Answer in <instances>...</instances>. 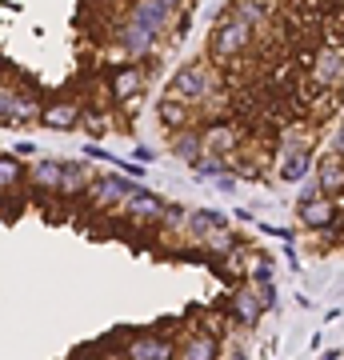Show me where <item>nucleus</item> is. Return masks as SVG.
<instances>
[{
    "instance_id": "obj_1",
    "label": "nucleus",
    "mask_w": 344,
    "mask_h": 360,
    "mask_svg": "<svg viewBox=\"0 0 344 360\" xmlns=\"http://www.w3.org/2000/svg\"><path fill=\"white\" fill-rule=\"evenodd\" d=\"M217 92H220V72L212 65H204V60H192V65H184L172 77L168 96H177L184 104H212Z\"/></svg>"
},
{
    "instance_id": "obj_2",
    "label": "nucleus",
    "mask_w": 344,
    "mask_h": 360,
    "mask_svg": "<svg viewBox=\"0 0 344 360\" xmlns=\"http://www.w3.org/2000/svg\"><path fill=\"white\" fill-rule=\"evenodd\" d=\"M253 28L244 25V20H236V16H220L217 20V28H212V40H208V44H212V56H217V60H236V56H244V52L253 49Z\"/></svg>"
},
{
    "instance_id": "obj_3",
    "label": "nucleus",
    "mask_w": 344,
    "mask_h": 360,
    "mask_svg": "<svg viewBox=\"0 0 344 360\" xmlns=\"http://www.w3.org/2000/svg\"><path fill=\"white\" fill-rule=\"evenodd\" d=\"M156 37H160V32H153V28L136 25L132 16H125L113 32V44L125 52V56H136V60H141V56H153L156 52Z\"/></svg>"
},
{
    "instance_id": "obj_4",
    "label": "nucleus",
    "mask_w": 344,
    "mask_h": 360,
    "mask_svg": "<svg viewBox=\"0 0 344 360\" xmlns=\"http://www.w3.org/2000/svg\"><path fill=\"white\" fill-rule=\"evenodd\" d=\"M128 193H132V180H128V176H108V172H96L92 184L84 188V196H89L92 205H101V208L125 205Z\"/></svg>"
},
{
    "instance_id": "obj_5",
    "label": "nucleus",
    "mask_w": 344,
    "mask_h": 360,
    "mask_svg": "<svg viewBox=\"0 0 344 360\" xmlns=\"http://www.w3.org/2000/svg\"><path fill=\"white\" fill-rule=\"evenodd\" d=\"M300 212V224L312 232H332V224H336V217H340V205H336V196H324L320 193L317 200H308V205L296 208Z\"/></svg>"
},
{
    "instance_id": "obj_6",
    "label": "nucleus",
    "mask_w": 344,
    "mask_h": 360,
    "mask_svg": "<svg viewBox=\"0 0 344 360\" xmlns=\"http://www.w3.org/2000/svg\"><path fill=\"white\" fill-rule=\"evenodd\" d=\"M312 84L317 89H336V84H344V49L340 44L320 49L317 65H312Z\"/></svg>"
},
{
    "instance_id": "obj_7",
    "label": "nucleus",
    "mask_w": 344,
    "mask_h": 360,
    "mask_svg": "<svg viewBox=\"0 0 344 360\" xmlns=\"http://www.w3.org/2000/svg\"><path fill=\"white\" fill-rule=\"evenodd\" d=\"M165 208H168V200L165 196H156V193H148V188H132L128 200H125V212L136 220V224H153V220H160L165 217Z\"/></svg>"
},
{
    "instance_id": "obj_8",
    "label": "nucleus",
    "mask_w": 344,
    "mask_h": 360,
    "mask_svg": "<svg viewBox=\"0 0 344 360\" xmlns=\"http://www.w3.org/2000/svg\"><path fill=\"white\" fill-rule=\"evenodd\" d=\"M80 116H84V108L77 101H56V104L40 108V124L52 132H72V129H80Z\"/></svg>"
},
{
    "instance_id": "obj_9",
    "label": "nucleus",
    "mask_w": 344,
    "mask_h": 360,
    "mask_svg": "<svg viewBox=\"0 0 344 360\" xmlns=\"http://www.w3.org/2000/svg\"><path fill=\"white\" fill-rule=\"evenodd\" d=\"M312 180L320 184V193H324V196H336V200H340V196H344V156H336V153L320 156Z\"/></svg>"
},
{
    "instance_id": "obj_10",
    "label": "nucleus",
    "mask_w": 344,
    "mask_h": 360,
    "mask_svg": "<svg viewBox=\"0 0 344 360\" xmlns=\"http://www.w3.org/2000/svg\"><path fill=\"white\" fill-rule=\"evenodd\" d=\"M144 84H148V77H144L141 68H116L113 77H108V89H113V101L116 104H128V101H136L144 92Z\"/></svg>"
},
{
    "instance_id": "obj_11",
    "label": "nucleus",
    "mask_w": 344,
    "mask_h": 360,
    "mask_svg": "<svg viewBox=\"0 0 344 360\" xmlns=\"http://www.w3.org/2000/svg\"><path fill=\"white\" fill-rule=\"evenodd\" d=\"M128 16H132L136 25L153 28V32H165V28L172 25V16H177V13H168L160 0H132V4H128Z\"/></svg>"
},
{
    "instance_id": "obj_12",
    "label": "nucleus",
    "mask_w": 344,
    "mask_h": 360,
    "mask_svg": "<svg viewBox=\"0 0 344 360\" xmlns=\"http://www.w3.org/2000/svg\"><path fill=\"white\" fill-rule=\"evenodd\" d=\"M200 136H204V153H220V156H229L232 148L241 144V132L232 129L229 120H212V124H204Z\"/></svg>"
},
{
    "instance_id": "obj_13",
    "label": "nucleus",
    "mask_w": 344,
    "mask_h": 360,
    "mask_svg": "<svg viewBox=\"0 0 344 360\" xmlns=\"http://www.w3.org/2000/svg\"><path fill=\"white\" fill-rule=\"evenodd\" d=\"M156 120H160L168 132H180V129H192V124H196V112H192V104L177 101V96H165L160 108H156Z\"/></svg>"
},
{
    "instance_id": "obj_14",
    "label": "nucleus",
    "mask_w": 344,
    "mask_h": 360,
    "mask_svg": "<svg viewBox=\"0 0 344 360\" xmlns=\"http://www.w3.org/2000/svg\"><path fill=\"white\" fill-rule=\"evenodd\" d=\"M128 360H172V340L168 336H136L128 345Z\"/></svg>"
},
{
    "instance_id": "obj_15",
    "label": "nucleus",
    "mask_w": 344,
    "mask_h": 360,
    "mask_svg": "<svg viewBox=\"0 0 344 360\" xmlns=\"http://www.w3.org/2000/svg\"><path fill=\"white\" fill-rule=\"evenodd\" d=\"M60 172H64V160H52V156H40L37 165L28 168V180L37 193H56L60 188Z\"/></svg>"
},
{
    "instance_id": "obj_16",
    "label": "nucleus",
    "mask_w": 344,
    "mask_h": 360,
    "mask_svg": "<svg viewBox=\"0 0 344 360\" xmlns=\"http://www.w3.org/2000/svg\"><path fill=\"white\" fill-rule=\"evenodd\" d=\"M92 176H96V172H92L84 160H68V165H64V172H60V188H56V193L72 200V196H80L92 184Z\"/></svg>"
},
{
    "instance_id": "obj_17",
    "label": "nucleus",
    "mask_w": 344,
    "mask_h": 360,
    "mask_svg": "<svg viewBox=\"0 0 344 360\" xmlns=\"http://www.w3.org/2000/svg\"><path fill=\"white\" fill-rule=\"evenodd\" d=\"M172 156L177 160H184V165H196L204 156V136H200V129L192 124V129H180V132H172Z\"/></svg>"
},
{
    "instance_id": "obj_18",
    "label": "nucleus",
    "mask_w": 344,
    "mask_h": 360,
    "mask_svg": "<svg viewBox=\"0 0 344 360\" xmlns=\"http://www.w3.org/2000/svg\"><path fill=\"white\" fill-rule=\"evenodd\" d=\"M276 176H281L284 184H300V180H308V176H312V156H308L305 148H288Z\"/></svg>"
},
{
    "instance_id": "obj_19",
    "label": "nucleus",
    "mask_w": 344,
    "mask_h": 360,
    "mask_svg": "<svg viewBox=\"0 0 344 360\" xmlns=\"http://www.w3.org/2000/svg\"><path fill=\"white\" fill-rule=\"evenodd\" d=\"M260 296H256V284H248V288H236V296H232V316L244 324V328H253L256 321H260Z\"/></svg>"
},
{
    "instance_id": "obj_20",
    "label": "nucleus",
    "mask_w": 344,
    "mask_h": 360,
    "mask_svg": "<svg viewBox=\"0 0 344 360\" xmlns=\"http://www.w3.org/2000/svg\"><path fill=\"white\" fill-rule=\"evenodd\" d=\"M204 252H212V257H236L241 252V236L224 224V229H212L208 236H200Z\"/></svg>"
},
{
    "instance_id": "obj_21",
    "label": "nucleus",
    "mask_w": 344,
    "mask_h": 360,
    "mask_svg": "<svg viewBox=\"0 0 344 360\" xmlns=\"http://www.w3.org/2000/svg\"><path fill=\"white\" fill-rule=\"evenodd\" d=\"M224 13L236 16V20H244V25H248V28L256 32V28H260V25L268 20V4H265V0H232Z\"/></svg>"
},
{
    "instance_id": "obj_22",
    "label": "nucleus",
    "mask_w": 344,
    "mask_h": 360,
    "mask_svg": "<svg viewBox=\"0 0 344 360\" xmlns=\"http://www.w3.org/2000/svg\"><path fill=\"white\" fill-rule=\"evenodd\" d=\"M192 168V176L200 180H208V184H217L220 176H224V172H229V156H220V153H204L200 160H196V165H189Z\"/></svg>"
},
{
    "instance_id": "obj_23",
    "label": "nucleus",
    "mask_w": 344,
    "mask_h": 360,
    "mask_svg": "<svg viewBox=\"0 0 344 360\" xmlns=\"http://www.w3.org/2000/svg\"><path fill=\"white\" fill-rule=\"evenodd\" d=\"M40 108H44V104L37 101V96H32V92H16V104H13V112H8V120H4V124H32V120H40Z\"/></svg>"
},
{
    "instance_id": "obj_24",
    "label": "nucleus",
    "mask_w": 344,
    "mask_h": 360,
    "mask_svg": "<svg viewBox=\"0 0 344 360\" xmlns=\"http://www.w3.org/2000/svg\"><path fill=\"white\" fill-rule=\"evenodd\" d=\"M224 224H229V220L220 217L217 208H192V212H189V232L196 236V240L208 236L212 229H224Z\"/></svg>"
},
{
    "instance_id": "obj_25",
    "label": "nucleus",
    "mask_w": 344,
    "mask_h": 360,
    "mask_svg": "<svg viewBox=\"0 0 344 360\" xmlns=\"http://www.w3.org/2000/svg\"><path fill=\"white\" fill-rule=\"evenodd\" d=\"M180 360H217V340H212V333L189 336V345H184Z\"/></svg>"
},
{
    "instance_id": "obj_26",
    "label": "nucleus",
    "mask_w": 344,
    "mask_h": 360,
    "mask_svg": "<svg viewBox=\"0 0 344 360\" xmlns=\"http://www.w3.org/2000/svg\"><path fill=\"white\" fill-rule=\"evenodd\" d=\"M20 176H25L20 160L13 153H0V193H13L16 184H20Z\"/></svg>"
},
{
    "instance_id": "obj_27",
    "label": "nucleus",
    "mask_w": 344,
    "mask_h": 360,
    "mask_svg": "<svg viewBox=\"0 0 344 360\" xmlns=\"http://www.w3.org/2000/svg\"><path fill=\"white\" fill-rule=\"evenodd\" d=\"M244 272H248V281H253L256 288H260V284H272V276H276V260L272 257H256L253 269H244Z\"/></svg>"
},
{
    "instance_id": "obj_28",
    "label": "nucleus",
    "mask_w": 344,
    "mask_h": 360,
    "mask_svg": "<svg viewBox=\"0 0 344 360\" xmlns=\"http://www.w3.org/2000/svg\"><path fill=\"white\" fill-rule=\"evenodd\" d=\"M13 104H16V84H13V80H0V124L8 120Z\"/></svg>"
},
{
    "instance_id": "obj_29",
    "label": "nucleus",
    "mask_w": 344,
    "mask_h": 360,
    "mask_svg": "<svg viewBox=\"0 0 344 360\" xmlns=\"http://www.w3.org/2000/svg\"><path fill=\"white\" fill-rule=\"evenodd\" d=\"M80 124H84V129H92V132H101L104 124H108V112H101V108H84Z\"/></svg>"
},
{
    "instance_id": "obj_30",
    "label": "nucleus",
    "mask_w": 344,
    "mask_h": 360,
    "mask_svg": "<svg viewBox=\"0 0 344 360\" xmlns=\"http://www.w3.org/2000/svg\"><path fill=\"white\" fill-rule=\"evenodd\" d=\"M317 196H320V184H317V180H312V176L300 180V196H296V208L308 205V200H317Z\"/></svg>"
},
{
    "instance_id": "obj_31",
    "label": "nucleus",
    "mask_w": 344,
    "mask_h": 360,
    "mask_svg": "<svg viewBox=\"0 0 344 360\" xmlns=\"http://www.w3.org/2000/svg\"><path fill=\"white\" fill-rule=\"evenodd\" d=\"M256 296H260V309H276V284H260V288H256Z\"/></svg>"
},
{
    "instance_id": "obj_32",
    "label": "nucleus",
    "mask_w": 344,
    "mask_h": 360,
    "mask_svg": "<svg viewBox=\"0 0 344 360\" xmlns=\"http://www.w3.org/2000/svg\"><path fill=\"white\" fill-rule=\"evenodd\" d=\"M217 188H220V193H236V188H241V180H236V176H220Z\"/></svg>"
},
{
    "instance_id": "obj_33",
    "label": "nucleus",
    "mask_w": 344,
    "mask_h": 360,
    "mask_svg": "<svg viewBox=\"0 0 344 360\" xmlns=\"http://www.w3.org/2000/svg\"><path fill=\"white\" fill-rule=\"evenodd\" d=\"M332 153H336V156H344V124H340L336 132H332Z\"/></svg>"
},
{
    "instance_id": "obj_34",
    "label": "nucleus",
    "mask_w": 344,
    "mask_h": 360,
    "mask_svg": "<svg viewBox=\"0 0 344 360\" xmlns=\"http://www.w3.org/2000/svg\"><path fill=\"white\" fill-rule=\"evenodd\" d=\"M136 160H141V165H148V160H156V153L148 148V144H136Z\"/></svg>"
},
{
    "instance_id": "obj_35",
    "label": "nucleus",
    "mask_w": 344,
    "mask_h": 360,
    "mask_svg": "<svg viewBox=\"0 0 344 360\" xmlns=\"http://www.w3.org/2000/svg\"><path fill=\"white\" fill-rule=\"evenodd\" d=\"M320 360H340V352H324V356H320Z\"/></svg>"
},
{
    "instance_id": "obj_36",
    "label": "nucleus",
    "mask_w": 344,
    "mask_h": 360,
    "mask_svg": "<svg viewBox=\"0 0 344 360\" xmlns=\"http://www.w3.org/2000/svg\"><path fill=\"white\" fill-rule=\"evenodd\" d=\"M340 49H344V44H340Z\"/></svg>"
}]
</instances>
